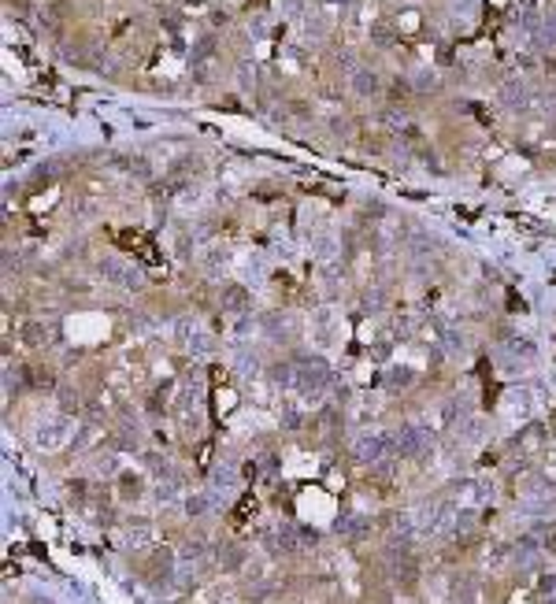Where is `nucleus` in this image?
Returning <instances> with one entry per match:
<instances>
[{
	"instance_id": "obj_3",
	"label": "nucleus",
	"mask_w": 556,
	"mask_h": 604,
	"mask_svg": "<svg viewBox=\"0 0 556 604\" xmlns=\"http://www.w3.org/2000/svg\"><path fill=\"white\" fill-rule=\"evenodd\" d=\"M423 445H426V434H423L419 427H405V430L397 434V452H400V456H419Z\"/></svg>"
},
{
	"instance_id": "obj_6",
	"label": "nucleus",
	"mask_w": 556,
	"mask_h": 604,
	"mask_svg": "<svg viewBox=\"0 0 556 604\" xmlns=\"http://www.w3.org/2000/svg\"><path fill=\"white\" fill-rule=\"evenodd\" d=\"M371 37H374V45H393V30H390V26H386V22H374L371 26Z\"/></svg>"
},
{
	"instance_id": "obj_5",
	"label": "nucleus",
	"mask_w": 556,
	"mask_h": 604,
	"mask_svg": "<svg viewBox=\"0 0 556 604\" xmlns=\"http://www.w3.org/2000/svg\"><path fill=\"white\" fill-rule=\"evenodd\" d=\"M37 441H41L45 449H56V445H63V441H67V423H53L48 430L37 434Z\"/></svg>"
},
{
	"instance_id": "obj_8",
	"label": "nucleus",
	"mask_w": 556,
	"mask_h": 604,
	"mask_svg": "<svg viewBox=\"0 0 556 604\" xmlns=\"http://www.w3.org/2000/svg\"><path fill=\"white\" fill-rule=\"evenodd\" d=\"M538 41H541V45H556V15L545 19V26L538 30Z\"/></svg>"
},
{
	"instance_id": "obj_4",
	"label": "nucleus",
	"mask_w": 556,
	"mask_h": 604,
	"mask_svg": "<svg viewBox=\"0 0 556 604\" xmlns=\"http://www.w3.org/2000/svg\"><path fill=\"white\" fill-rule=\"evenodd\" d=\"M353 89H356V97H374L379 93V74H374L371 67H356L353 71Z\"/></svg>"
},
{
	"instance_id": "obj_9",
	"label": "nucleus",
	"mask_w": 556,
	"mask_h": 604,
	"mask_svg": "<svg viewBox=\"0 0 556 604\" xmlns=\"http://www.w3.org/2000/svg\"><path fill=\"white\" fill-rule=\"evenodd\" d=\"M226 300H230L226 308H241V300H245V290H230V297H226Z\"/></svg>"
},
{
	"instance_id": "obj_7",
	"label": "nucleus",
	"mask_w": 556,
	"mask_h": 604,
	"mask_svg": "<svg viewBox=\"0 0 556 604\" xmlns=\"http://www.w3.org/2000/svg\"><path fill=\"white\" fill-rule=\"evenodd\" d=\"M504 93H508V104H512V108H527V89L523 86H504Z\"/></svg>"
},
{
	"instance_id": "obj_2",
	"label": "nucleus",
	"mask_w": 556,
	"mask_h": 604,
	"mask_svg": "<svg viewBox=\"0 0 556 604\" xmlns=\"http://www.w3.org/2000/svg\"><path fill=\"white\" fill-rule=\"evenodd\" d=\"M100 274H104L108 282H115V286H123V290H134V286L141 282V278H137V271H134V267H126L123 260H115V256H108V260H100Z\"/></svg>"
},
{
	"instance_id": "obj_1",
	"label": "nucleus",
	"mask_w": 556,
	"mask_h": 604,
	"mask_svg": "<svg viewBox=\"0 0 556 604\" xmlns=\"http://www.w3.org/2000/svg\"><path fill=\"white\" fill-rule=\"evenodd\" d=\"M293 382L297 386H312V389H319L323 382H327V363L323 360H301V363H293Z\"/></svg>"
}]
</instances>
